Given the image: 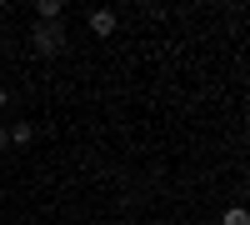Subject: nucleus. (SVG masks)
<instances>
[{"mask_svg": "<svg viewBox=\"0 0 250 225\" xmlns=\"http://www.w3.org/2000/svg\"><path fill=\"white\" fill-rule=\"evenodd\" d=\"M30 45H35L40 55H60V50H65V25L35 20V25H30Z\"/></svg>", "mask_w": 250, "mask_h": 225, "instance_id": "nucleus-1", "label": "nucleus"}, {"mask_svg": "<svg viewBox=\"0 0 250 225\" xmlns=\"http://www.w3.org/2000/svg\"><path fill=\"white\" fill-rule=\"evenodd\" d=\"M85 25H90L100 40H105V35H115V10H90V15H85Z\"/></svg>", "mask_w": 250, "mask_h": 225, "instance_id": "nucleus-2", "label": "nucleus"}, {"mask_svg": "<svg viewBox=\"0 0 250 225\" xmlns=\"http://www.w3.org/2000/svg\"><path fill=\"white\" fill-rule=\"evenodd\" d=\"M5 135H10V145H30V135H35V125H30V120H20V125H10Z\"/></svg>", "mask_w": 250, "mask_h": 225, "instance_id": "nucleus-3", "label": "nucleus"}, {"mask_svg": "<svg viewBox=\"0 0 250 225\" xmlns=\"http://www.w3.org/2000/svg\"><path fill=\"white\" fill-rule=\"evenodd\" d=\"M220 225H250V210L245 205H230V210L220 215Z\"/></svg>", "mask_w": 250, "mask_h": 225, "instance_id": "nucleus-4", "label": "nucleus"}, {"mask_svg": "<svg viewBox=\"0 0 250 225\" xmlns=\"http://www.w3.org/2000/svg\"><path fill=\"white\" fill-rule=\"evenodd\" d=\"M5 105H10V90H5V85H0V110H5Z\"/></svg>", "mask_w": 250, "mask_h": 225, "instance_id": "nucleus-5", "label": "nucleus"}, {"mask_svg": "<svg viewBox=\"0 0 250 225\" xmlns=\"http://www.w3.org/2000/svg\"><path fill=\"white\" fill-rule=\"evenodd\" d=\"M5 145H10V135H5V125H0V150H5Z\"/></svg>", "mask_w": 250, "mask_h": 225, "instance_id": "nucleus-6", "label": "nucleus"}]
</instances>
